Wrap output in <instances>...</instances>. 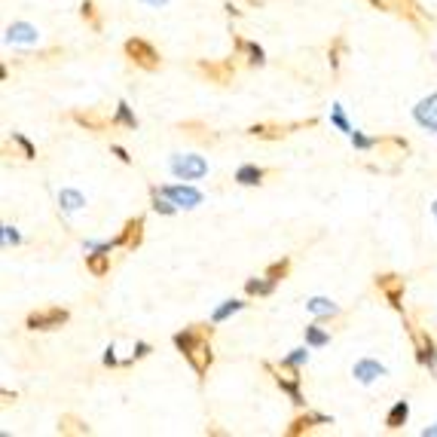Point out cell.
Returning <instances> with one entry per match:
<instances>
[{
    "instance_id": "6da1fadb",
    "label": "cell",
    "mask_w": 437,
    "mask_h": 437,
    "mask_svg": "<svg viewBox=\"0 0 437 437\" xmlns=\"http://www.w3.org/2000/svg\"><path fill=\"white\" fill-rule=\"evenodd\" d=\"M263 370H266V373H272V380H276V386L282 388L284 395H291V403H297V407H303V403H306V397H303V391H300V382H303V376H300V370L293 367V364L282 361V367H276V364H269V361H266V364H263Z\"/></svg>"
},
{
    "instance_id": "7a4b0ae2",
    "label": "cell",
    "mask_w": 437,
    "mask_h": 437,
    "mask_svg": "<svg viewBox=\"0 0 437 437\" xmlns=\"http://www.w3.org/2000/svg\"><path fill=\"white\" fill-rule=\"evenodd\" d=\"M168 168H172V174H174V178H181V181H199V178H205V174H208V162L202 159V156H196V153L172 156Z\"/></svg>"
},
{
    "instance_id": "3957f363",
    "label": "cell",
    "mask_w": 437,
    "mask_h": 437,
    "mask_svg": "<svg viewBox=\"0 0 437 437\" xmlns=\"http://www.w3.org/2000/svg\"><path fill=\"white\" fill-rule=\"evenodd\" d=\"M68 309H62V306H49V309H37L31 312L28 318H25V328L28 330H55L62 328V324H68Z\"/></svg>"
},
{
    "instance_id": "277c9868",
    "label": "cell",
    "mask_w": 437,
    "mask_h": 437,
    "mask_svg": "<svg viewBox=\"0 0 437 437\" xmlns=\"http://www.w3.org/2000/svg\"><path fill=\"white\" fill-rule=\"evenodd\" d=\"M126 55H129V62H135L138 68H144V70H156L162 64V58H159V52H156L153 47H150L147 40H141V37H132V40H126Z\"/></svg>"
},
{
    "instance_id": "5b68a950",
    "label": "cell",
    "mask_w": 437,
    "mask_h": 437,
    "mask_svg": "<svg viewBox=\"0 0 437 437\" xmlns=\"http://www.w3.org/2000/svg\"><path fill=\"white\" fill-rule=\"evenodd\" d=\"M403 288H407L403 278L395 276V272H382V276H376V291L388 300V306L395 312H403Z\"/></svg>"
},
{
    "instance_id": "8992f818",
    "label": "cell",
    "mask_w": 437,
    "mask_h": 437,
    "mask_svg": "<svg viewBox=\"0 0 437 437\" xmlns=\"http://www.w3.org/2000/svg\"><path fill=\"white\" fill-rule=\"evenodd\" d=\"M318 120H306V122H293V126H278V122H254L251 129H248V135L251 138H263V141H278L284 138V135L291 132V129H303V126H315Z\"/></svg>"
},
{
    "instance_id": "52a82bcc",
    "label": "cell",
    "mask_w": 437,
    "mask_h": 437,
    "mask_svg": "<svg viewBox=\"0 0 437 437\" xmlns=\"http://www.w3.org/2000/svg\"><path fill=\"white\" fill-rule=\"evenodd\" d=\"M410 336H413V345H416V361L437 370V345H434L432 336L419 328H410Z\"/></svg>"
},
{
    "instance_id": "ba28073f",
    "label": "cell",
    "mask_w": 437,
    "mask_h": 437,
    "mask_svg": "<svg viewBox=\"0 0 437 437\" xmlns=\"http://www.w3.org/2000/svg\"><path fill=\"white\" fill-rule=\"evenodd\" d=\"M150 193H162L165 199H172L178 208H196L202 202V193L193 190V187H184V184H178V187H153Z\"/></svg>"
},
{
    "instance_id": "9c48e42d",
    "label": "cell",
    "mask_w": 437,
    "mask_h": 437,
    "mask_svg": "<svg viewBox=\"0 0 437 437\" xmlns=\"http://www.w3.org/2000/svg\"><path fill=\"white\" fill-rule=\"evenodd\" d=\"M208 336H211V328H208V324H193V328L174 334V345H178L181 355H190L196 345H199L202 340H208Z\"/></svg>"
},
{
    "instance_id": "30bf717a",
    "label": "cell",
    "mask_w": 437,
    "mask_h": 437,
    "mask_svg": "<svg viewBox=\"0 0 437 437\" xmlns=\"http://www.w3.org/2000/svg\"><path fill=\"white\" fill-rule=\"evenodd\" d=\"M196 68H199V74H205L208 80H211V83H220V86L233 83V77H236V68H233L230 58H226V62H199Z\"/></svg>"
},
{
    "instance_id": "8fae6325",
    "label": "cell",
    "mask_w": 437,
    "mask_h": 437,
    "mask_svg": "<svg viewBox=\"0 0 437 437\" xmlns=\"http://www.w3.org/2000/svg\"><path fill=\"white\" fill-rule=\"evenodd\" d=\"M413 120L419 122L422 129H428V132H437V92L422 98L419 104L413 107Z\"/></svg>"
},
{
    "instance_id": "7c38bea8",
    "label": "cell",
    "mask_w": 437,
    "mask_h": 437,
    "mask_svg": "<svg viewBox=\"0 0 437 437\" xmlns=\"http://www.w3.org/2000/svg\"><path fill=\"white\" fill-rule=\"evenodd\" d=\"M116 242H120L122 248H129V251H135V248L144 242V217L126 220V226H122V233L116 236Z\"/></svg>"
},
{
    "instance_id": "4fadbf2b",
    "label": "cell",
    "mask_w": 437,
    "mask_h": 437,
    "mask_svg": "<svg viewBox=\"0 0 437 437\" xmlns=\"http://www.w3.org/2000/svg\"><path fill=\"white\" fill-rule=\"evenodd\" d=\"M187 361L193 364L196 373L205 376V373H208V367H211V361H214V355H211V336H208V340H202L199 345H196L190 355H187Z\"/></svg>"
},
{
    "instance_id": "5bb4252c",
    "label": "cell",
    "mask_w": 437,
    "mask_h": 437,
    "mask_svg": "<svg viewBox=\"0 0 437 437\" xmlns=\"http://www.w3.org/2000/svg\"><path fill=\"white\" fill-rule=\"evenodd\" d=\"M352 376L367 386V382H373L376 376H386V367H382L380 361H373V358H361V361H355V367H352Z\"/></svg>"
},
{
    "instance_id": "9a60e30c",
    "label": "cell",
    "mask_w": 437,
    "mask_h": 437,
    "mask_svg": "<svg viewBox=\"0 0 437 437\" xmlns=\"http://www.w3.org/2000/svg\"><path fill=\"white\" fill-rule=\"evenodd\" d=\"M6 40L31 47V43L40 40V31H37L34 25H28V22H16V25H10V31H6Z\"/></svg>"
},
{
    "instance_id": "2e32d148",
    "label": "cell",
    "mask_w": 437,
    "mask_h": 437,
    "mask_svg": "<svg viewBox=\"0 0 437 437\" xmlns=\"http://www.w3.org/2000/svg\"><path fill=\"white\" fill-rule=\"evenodd\" d=\"M315 425H330V419L321 416V413H306V416H300V419H293L288 425V437H300V434L312 432Z\"/></svg>"
},
{
    "instance_id": "e0dca14e",
    "label": "cell",
    "mask_w": 437,
    "mask_h": 437,
    "mask_svg": "<svg viewBox=\"0 0 437 437\" xmlns=\"http://www.w3.org/2000/svg\"><path fill=\"white\" fill-rule=\"evenodd\" d=\"M86 269L92 272L95 278H104L110 272V251H104V248H98L95 254H86Z\"/></svg>"
},
{
    "instance_id": "ac0fdd59",
    "label": "cell",
    "mask_w": 437,
    "mask_h": 437,
    "mask_svg": "<svg viewBox=\"0 0 437 437\" xmlns=\"http://www.w3.org/2000/svg\"><path fill=\"white\" fill-rule=\"evenodd\" d=\"M266 168H260V165H242L236 172V181L239 184H245V187H257V184H263V178H266Z\"/></svg>"
},
{
    "instance_id": "d6986e66",
    "label": "cell",
    "mask_w": 437,
    "mask_h": 437,
    "mask_svg": "<svg viewBox=\"0 0 437 437\" xmlns=\"http://www.w3.org/2000/svg\"><path fill=\"white\" fill-rule=\"evenodd\" d=\"M74 122L86 126L89 132H104V129H107V120H104V116H98V114H92V110H74Z\"/></svg>"
},
{
    "instance_id": "ffe728a7",
    "label": "cell",
    "mask_w": 437,
    "mask_h": 437,
    "mask_svg": "<svg viewBox=\"0 0 437 437\" xmlns=\"http://www.w3.org/2000/svg\"><path fill=\"white\" fill-rule=\"evenodd\" d=\"M407 419H410V403H407V401H397L395 407L388 410V416H386V428L397 432V428H401Z\"/></svg>"
},
{
    "instance_id": "44dd1931",
    "label": "cell",
    "mask_w": 437,
    "mask_h": 437,
    "mask_svg": "<svg viewBox=\"0 0 437 437\" xmlns=\"http://www.w3.org/2000/svg\"><path fill=\"white\" fill-rule=\"evenodd\" d=\"M236 49L242 52V55H248V64H263L266 62V55H263V49L257 47V43H251V40H242V37H236Z\"/></svg>"
},
{
    "instance_id": "7402d4cb",
    "label": "cell",
    "mask_w": 437,
    "mask_h": 437,
    "mask_svg": "<svg viewBox=\"0 0 437 437\" xmlns=\"http://www.w3.org/2000/svg\"><path fill=\"white\" fill-rule=\"evenodd\" d=\"M306 309L312 312V315H321V318H330V315H340V309H336L334 303H330L328 297H312L309 303H306Z\"/></svg>"
},
{
    "instance_id": "603a6c76",
    "label": "cell",
    "mask_w": 437,
    "mask_h": 437,
    "mask_svg": "<svg viewBox=\"0 0 437 437\" xmlns=\"http://www.w3.org/2000/svg\"><path fill=\"white\" fill-rule=\"evenodd\" d=\"M245 291L251 293V297H269L272 291H276V282H269V278H248L245 282Z\"/></svg>"
},
{
    "instance_id": "cb8c5ba5",
    "label": "cell",
    "mask_w": 437,
    "mask_h": 437,
    "mask_svg": "<svg viewBox=\"0 0 437 437\" xmlns=\"http://www.w3.org/2000/svg\"><path fill=\"white\" fill-rule=\"evenodd\" d=\"M110 126H129V129H135L138 126V120H135V114L129 110V104L126 101H120L116 104V116L110 120Z\"/></svg>"
},
{
    "instance_id": "d4e9b609",
    "label": "cell",
    "mask_w": 437,
    "mask_h": 437,
    "mask_svg": "<svg viewBox=\"0 0 437 437\" xmlns=\"http://www.w3.org/2000/svg\"><path fill=\"white\" fill-rule=\"evenodd\" d=\"M80 16H83V22H86L92 31H101V16H98V10H95V3H92V0H83V6H80Z\"/></svg>"
},
{
    "instance_id": "484cf974",
    "label": "cell",
    "mask_w": 437,
    "mask_h": 437,
    "mask_svg": "<svg viewBox=\"0 0 437 437\" xmlns=\"http://www.w3.org/2000/svg\"><path fill=\"white\" fill-rule=\"evenodd\" d=\"M288 272H291V260H288V257H282V260H276V263H272L269 269H266V278L278 284L282 278H288Z\"/></svg>"
},
{
    "instance_id": "4316f807",
    "label": "cell",
    "mask_w": 437,
    "mask_h": 437,
    "mask_svg": "<svg viewBox=\"0 0 437 437\" xmlns=\"http://www.w3.org/2000/svg\"><path fill=\"white\" fill-rule=\"evenodd\" d=\"M58 432H62V434H89V428L83 425L77 416H62V422H58Z\"/></svg>"
},
{
    "instance_id": "83f0119b",
    "label": "cell",
    "mask_w": 437,
    "mask_h": 437,
    "mask_svg": "<svg viewBox=\"0 0 437 437\" xmlns=\"http://www.w3.org/2000/svg\"><path fill=\"white\" fill-rule=\"evenodd\" d=\"M306 343L309 345H328L330 336H328V330H321V324H309V328H306Z\"/></svg>"
},
{
    "instance_id": "f1b7e54d",
    "label": "cell",
    "mask_w": 437,
    "mask_h": 437,
    "mask_svg": "<svg viewBox=\"0 0 437 437\" xmlns=\"http://www.w3.org/2000/svg\"><path fill=\"white\" fill-rule=\"evenodd\" d=\"M58 202H62L64 211H77V208L83 205V196L77 190H62V193H58Z\"/></svg>"
},
{
    "instance_id": "f546056e",
    "label": "cell",
    "mask_w": 437,
    "mask_h": 437,
    "mask_svg": "<svg viewBox=\"0 0 437 437\" xmlns=\"http://www.w3.org/2000/svg\"><path fill=\"white\" fill-rule=\"evenodd\" d=\"M239 309H245V303H239V300H226V303L220 306V309L214 312L211 318H214V321H224V318H230L233 312H239Z\"/></svg>"
},
{
    "instance_id": "4dcf8cb0",
    "label": "cell",
    "mask_w": 437,
    "mask_h": 437,
    "mask_svg": "<svg viewBox=\"0 0 437 437\" xmlns=\"http://www.w3.org/2000/svg\"><path fill=\"white\" fill-rule=\"evenodd\" d=\"M376 141H380V138H364L361 132H352V144H355L358 150H370V147H376Z\"/></svg>"
},
{
    "instance_id": "1f68e13d",
    "label": "cell",
    "mask_w": 437,
    "mask_h": 437,
    "mask_svg": "<svg viewBox=\"0 0 437 437\" xmlns=\"http://www.w3.org/2000/svg\"><path fill=\"white\" fill-rule=\"evenodd\" d=\"M12 141H16L18 147H22V153H25V159H34V144H31L25 135H12Z\"/></svg>"
},
{
    "instance_id": "d6a6232c",
    "label": "cell",
    "mask_w": 437,
    "mask_h": 437,
    "mask_svg": "<svg viewBox=\"0 0 437 437\" xmlns=\"http://www.w3.org/2000/svg\"><path fill=\"white\" fill-rule=\"evenodd\" d=\"M334 122L340 126V132H345V135H352V126L345 122V116H343V107L340 104H334Z\"/></svg>"
},
{
    "instance_id": "836d02e7",
    "label": "cell",
    "mask_w": 437,
    "mask_h": 437,
    "mask_svg": "<svg viewBox=\"0 0 437 437\" xmlns=\"http://www.w3.org/2000/svg\"><path fill=\"white\" fill-rule=\"evenodd\" d=\"M284 361H288V364H293V367H300V364H303V361H309V352H306V349H293L291 355L284 358Z\"/></svg>"
},
{
    "instance_id": "e575fe53",
    "label": "cell",
    "mask_w": 437,
    "mask_h": 437,
    "mask_svg": "<svg viewBox=\"0 0 437 437\" xmlns=\"http://www.w3.org/2000/svg\"><path fill=\"white\" fill-rule=\"evenodd\" d=\"M343 49H345V43L340 40V37H336L334 47H330V64H334V68H340V55H343Z\"/></svg>"
},
{
    "instance_id": "d590c367",
    "label": "cell",
    "mask_w": 437,
    "mask_h": 437,
    "mask_svg": "<svg viewBox=\"0 0 437 437\" xmlns=\"http://www.w3.org/2000/svg\"><path fill=\"white\" fill-rule=\"evenodd\" d=\"M3 239H6V245H18V242H22V239H18V233L16 230H12V226H3Z\"/></svg>"
},
{
    "instance_id": "8d00e7d4",
    "label": "cell",
    "mask_w": 437,
    "mask_h": 437,
    "mask_svg": "<svg viewBox=\"0 0 437 437\" xmlns=\"http://www.w3.org/2000/svg\"><path fill=\"white\" fill-rule=\"evenodd\" d=\"M147 352H150V345H147V343H138V345H135V355H132V361H135V358H144Z\"/></svg>"
},
{
    "instance_id": "74e56055",
    "label": "cell",
    "mask_w": 437,
    "mask_h": 437,
    "mask_svg": "<svg viewBox=\"0 0 437 437\" xmlns=\"http://www.w3.org/2000/svg\"><path fill=\"white\" fill-rule=\"evenodd\" d=\"M104 364H107V367H116V355H114V349L104 352Z\"/></svg>"
},
{
    "instance_id": "f35d334b",
    "label": "cell",
    "mask_w": 437,
    "mask_h": 437,
    "mask_svg": "<svg viewBox=\"0 0 437 437\" xmlns=\"http://www.w3.org/2000/svg\"><path fill=\"white\" fill-rule=\"evenodd\" d=\"M114 153H116V156H120V159H122V162H132V156H129V153H126V150H122V147H114Z\"/></svg>"
},
{
    "instance_id": "ab89813d",
    "label": "cell",
    "mask_w": 437,
    "mask_h": 437,
    "mask_svg": "<svg viewBox=\"0 0 437 437\" xmlns=\"http://www.w3.org/2000/svg\"><path fill=\"white\" fill-rule=\"evenodd\" d=\"M141 3H147V6H165L168 0H141Z\"/></svg>"
},
{
    "instance_id": "60d3db41",
    "label": "cell",
    "mask_w": 437,
    "mask_h": 437,
    "mask_svg": "<svg viewBox=\"0 0 437 437\" xmlns=\"http://www.w3.org/2000/svg\"><path fill=\"white\" fill-rule=\"evenodd\" d=\"M422 434H425V437H437V425H434V428H425Z\"/></svg>"
},
{
    "instance_id": "b9f144b4",
    "label": "cell",
    "mask_w": 437,
    "mask_h": 437,
    "mask_svg": "<svg viewBox=\"0 0 437 437\" xmlns=\"http://www.w3.org/2000/svg\"><path fill=\"white\" fill-rule=\"evenodd\" d=\"M432 211H434V217H437V202H434V205H432Z\"/></svg>"
}]
</instances>
